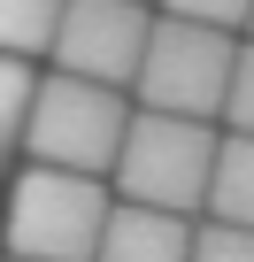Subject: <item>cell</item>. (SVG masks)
I'll return each instance as SVG.
<instances>
[{
	"label": "cell",
	"mask_w": 254,
	"mask_h": 262,
	"mask_svg": "<svg viewBox=\"0 0 254 262\" xmlns=\"http://www.w3.org/2000/svg\"><path fill=\"white\" fill-rule=\"evenodd\" d=\"M108 185L93 170H62V162H31L16 178L8 201V254L31 262H93L100 231H108Z\"/></svg>",
	"instance_id": "6da1fadb"
},
{
	"label": "cell",
	"mask_w": 254,
	"mask_h": 262,
	"mask_svg": "<svg viewBox=\"0 0 254 262\" xmlns=\"http://www.w3.org/2000/svg\"><path fill=\"white\" fill-rule=\"evenodd\" d=\"M216 131L208 116H170V108H139L116 155V185L123 201H154V208H208V178H216Z\"/></svg>",
	"instance_id": "7a4b0ae2"
},
{
	"label": "cell",
	"mask_w": 254,
	"mask_h": 262,
	"mask_svg": "<svg viewBox=\"0 0 254 262\" xmlns=\"http://www.w3.org/2000/svg\"><path fill=\"white\" fill-rule=\"evenodd\" d=\"M123 131H131V108H123V85H100V77H39V100H31V123H24V147L31 162H62V170H93L108 178L116 155H123Z\"/></svg>",
	"instance_id": "3957f363"
},
{
	"label": "cell",
	"mask_w": 254,
	"mask_h": 262,
	"mask_svg": "<svg viewBox=\"0 0 254 262\" xmlns=\"http://www.w3.org/2000/svg\"><path fill=\"white\" fill-rule=\"evenodd\" d=\"M239 47L223 24L200 16H154L147 62H139V108H170V116H216L231 93Z\"/></svg>",
	"instance_id": "277c9868"
},
{
	"label": "cell",
	"mask_w": 254,
	"mask_h": 262,
	"mask_svg": "<svg viewBox=\"0 0 254 262\" xmlns=\"http://www.w3.org/2000/svg\"><path fill=\"white\" fill-rule=\"evenodd\" d=\"M154 16L139 0H62V31H54V62L100 85H139Z\"/></svg>",
	"instance_id": "5b68a950"
},
{
	"label": "cell",
	"mask_w": 254,
	"mask_h": 262,
	"mask_svg": "<svg viewBox=\"0 0 254 262\" xmlns=\"http://www.w3.org/2000/svg\"><path fill=\"white\" fill-rule=\"evenodd\" d=\"M93 262H193V231H185V216H177V208L116 201Z\"/></svg>",
	"instance_id": "8992f818"
},
{
	"label": "cell",
	"mask_w": 254,
	"mask_h": 262,
	"mask_svg": "<svg viewBox=\"0 0 254 262\" xmlns=\"http://www.w3.org/2000/svg\"><path fill=\"white\" fill-rule=\"evenodd\" d=\"M208 216H216V224H254V131H231V139L216 147Z\"/></svg>",
	"instance_id": "52a82bcc"
},
{
	"label": "cell",
	"mask_w": 254,
	"mask_h": 262,
	"mask_svg": "<svg viewBox=\"0 0 254 262\" xmlns=\"http://www.w3.org/2000/svg\"><path fill=\"white\" fill-rule=\"evenodd\" d=\"M62 31V0H0V54H54Z\"/></svg>",
	"instance_id": "ba28073f"
},
{
	"label": "cell",
	"mask_w": 254,
	"mask_h": 262,
	"mask_svg": "<svg viewBox=\"0 0 254 262\" xmlns=\"http://www.w3.org/2000/svg\"><path fill=\"white\" fill-rule=\"evenodd\" d=\"M31 100H39V77L24 54H0V170H8L16 139H24V123H31Z\"/></svg>",
	"instance_id": "9c48e42d"
},
{
	"label": "cell",
	"mask_w": 254,
	"mask_h": 262,
	"mask_svg": "<svg viewBox=\"0 0 254 262\" xmlns=\"http://www.w3.org/2000/svg\"><path fill=\"white\" fill-rule=\"evenodd\" d=\"M193 262H254V224H216L193 231Z\"/></svg>",
	"instance_id": "30bf717a"
},
{
	"label": "cell",
	"mask_w": 254,
	"mask_h": 262,
	"mask_svg": "<svg viewBox=\"0 0 254 262\" xmlns=\"http://www.w3.org/2000/svg\"><path fill=\"white\" fill-rule=\"evenodd\" d=\"M223 116H231V131H254V47H239V70H231Z\"/></svg>",
	"instance_id": "8fae6325"
},
{
	"label": "cell",
	"mask_w": 254,
	"mask_h": 262,
	"mask_svg": "<svg viewBox=\"0 0 254 262\" xmlns=\"http://www.w3.org/2000/svg\"><path fill=\"white\" fill-rule=\"evenodd\" d=\"M162 8H170V16H200V24H223V31H231V24H246V16H254V0H162Z\"/></svg>",
	"instance_id": "7c38bea8"
},
{
	"label": "cell",
	"mask_w": 254,
	"mask_h": 262,
	"mask_svg": "<svg viewBox=\"0 0 254 262\" xmlns=\"http://www.w3.org/2000/svg\"><path fill=\"white\" fill-rule=\"evenodd\" d=\"M8 262H31V254H8Z\"/></svg>",
	"instance_id": "4fadbf2b"
},
{
	"label": "cell",
	"mask_w": 254,
	"mask_h": 262,
	"mask_svg": "<svg viewBox=\"0 0 254 262\" xmlns=\"http://www.w3.org/2000/svg\"><path fill=\"white\" fill-rule=\"evenodd\" d=\"M246 31H254V16H246Z\"/></svg>",
	"instance_id": "5bb4252c"
}]
</instances>
